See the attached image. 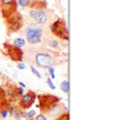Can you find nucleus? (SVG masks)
Masks as SVG:
<instances>
[{"label": "nucleus", "instance_id": "21", "mask_svg": "<svg viewBox=\"0 0 120 120\" xmlns=\"http://www.w3.org/2000/svg\"><path fill=\"white\" fill-rule=\"evenodd\" d=\"M48 73H50V79H55V69H54V66H48Z\"/></svg>", "mask_w": 120, "mask_h": 120}, {"label": "nucleus", "instance_id": "4", "mask_svg": "<svg viewBox=\"0 0 120 120\" xmlns=\"http://www.w3.org/2000/svg\"><path fill=\"white\" fill-rule=\"evenodd\" d=\"M6 26H7V35L8 36L21 30V28L24 26V17L18 11H15L14 14H11L10 17L6 18Z\"/></svg>", "mask_w": 120, "mask_h": 120}, {"label": "nucleus", "instance_id": "16", "mask_svg": "<svg viewBox=\"0 0 120 120\" xmlns=\"http://www.w3.org/2000/svg\"><path fill=\"white\" fill-rule=\"evenodd\" d=\"M30 3H32V0H17V4L22 8H29Z\"/></svg>", "mask_w": 120, "mask_h": 120}, {"label": "nucleus", "instance_id": "7", "mask_svg": "<svg viewBox=\"0 0 120 120\" xmlns=\"http://www.w3.org/2000/svg\"><path fill=\"white\" fill-rule=\"evenodd\" d=\"M29 17L35 21V24L44 25L48 22L47 8H29Z\"/></svg>", "mask_w": 120, "mask_h": 120}, {"label": "nucleus", "instance_id": "15", "mask_svg": "<svg viewBox=\"0 0 120 120\" xmlns=\"http://www.w3.org/2000/svg\"><path fill=\"white\" fill-rule=\"evenodd\" d=\"M22 113H24V109H21L19 106H15L14 113H12V117L14 119H22Z\"/></svg>", "mask_w": 120, "mask_h": 120}, {"label": "nucleus", "instance_id": "23", "mask_svg": "<svg viewBox=\"0 0 120 120\" xmlns=\"http://www.w3.org/2000/svg\"><path fill=\"white\" fill-rule=\"evenodd\" d=\"M33 120H48V119H47V115H44V113H39V115H36V116L33 117Z\"/></svg>", "mask_w": 120, "mask_h": 120}, {"label": "nucleus", "instance_id": "11", "mask_svg": "<svg viewBox=\"0 0 120 120\" xmlns=\"http://www.w3.org/2000/svg\"><path fill=\"white\" fill-rule=\"evenodd\" d=\"M0 104H1V106H3V108H7V105H8L7 94H6V90H4V87H3V86L0 87Z\"/></svg>", "mask_w": 120, "mask_h": 120}, {"label": "nucleus", "instance_id": "28", "mask_svg": "<svg viewBox=\"0 0 120 120\" xmlns=\"http://www.w3.org/2000/svg\"><path fill=\"white\" fill-rule=\"evenodd\" d=\"M14 120H22V119H14Z\"/></svg>", "mask_w": 120, "mask_h": 120}, {"label": "nucleus", "instance_id": "13", "mask_svg": "<svg viewBox=\"0 0 120 120\" xmlns=\"http://www.w3.org/2000/svg\"><path fill=\"white\" fill-rule=\"evenodd\" d=\"M12 46L14 47H18V48H24L26 46V40H25L24 37H17V39H14Z\"/></svg>", "mask_w": 120, "mask_h": 120}, {"label": "nucleus", "instance_id": "14", "mask_svg": "<svg viewBox=\"0 0 120 120\" xmlns=\"http://www.w3.org/2000/svg\"><path fill=\"white\" fill-rule=\"evenodd\" d=\"M37 115V110H24V113H22V119H33L35 116Z\"/></svg>", "mask_w": 120, "mask_h": 120}, {"label": "nucleus", "instance_id": "3", "mask_svg": "<svg viewBox=\"0 0 120 120\" xmlns=\"http://www.w3.org/2000/svg\"><path fill=\"white\" fill-rule=\"evenodd\" d=\"M50 32L54 35V37H57L60 40H64V41L69 40V32H68V28L65 24V19H62V18H58L54 22H51Z\"/></svg>", "mask_w": 120, "mask_h": 120}, {"label": "nucleus", "instance_id": "9", "mask_svg": "<svg viewBox=\"0 0 120 120\" xmlns=\"http://www.w3.org/2000/svg\"><path fill=\"white\" fill-rule=\"evenodd\" d=\"M36 99H37V94L35 93V91L29 90V91H26L24 95L19 98L18 106H19L21 109H24V110H26V109H29L35 102H36Z\"/></svg>", "mask_w": 120, "mask_h": 120}, {"label": "nucleus", "instance_id": "22", "mask_svg": "<svg viewBox=\"0 0 120 120\" xmlns=\"http://www.w3.org/2000/svg\"><path fill=\"white\" fill-rule=\"evenodd\" d=\"M47 86L51 88V90H55L57 87H55V84H54V82H52V79H50V76L47 75Z\"/></svg>", "mask_w": 120, "mask_h": 120}, {"label": "nucleus", "instance_id": "1", "mask_svg": "<svg viewBox=\"0 0 120 120\" xmlns=\"http://www.w3.org/2000/svg\"><path fill=\"white\" fill-rule=\"evenodd\" d=\"M37 105L39 109L41 110V113L44 115H52L55 113L58 109L61 110V98L57 95H51V94H40L37 95Z\"/></svg>", "mask_w": 120, "mask_h": 120}, {"label": "nucleus", "instance_id": "17", "mask_svg": "<svg viewBox=\"0 0 120 120\" xmlns=\"http://www.w3.org/2000/svg\"><path fill=\"white\" fill-rule=\"evenodd\" d=\"M61 90H62V93H65V94H68V93H69V83H68V80H66V79L61 83Z\"/></svg>", "mask_w": 120, "mask_h": 120}, {"label": "nucleus", "instance_id": "18", "mask_svg": "<svg viewBox=\"0 0 120 120\" xmlns=\"http://www.w3.org/2000/svg\"><path fill=\"white\" fill-rule=\"evenodd\" d=\"M55 120H69V113H68V110H65V112L60 113V116H57Z\"/></svg>", "mask_w": 120, "mask_h": 120}, {"label": "nucleus", "instance_id": "2", "mask_svg": "<svg viewBox=\"0 0 120 120\" xmlns=\"http://www.w3.org/2000/svg\"><path fill=\"white\" fill-rule=\"evenodd\" d=\"M25 35H26V41L29 44H40L43 41V36H44V29L41 28V25L39 24H29L25 28Z\"/></svg>", "mask_w": 120, "mask_h": 120}, {"label": "nucleus", "instance_id": "6", "mask_svg": "<svg viewBox=\"0 0 120 120\" xmlns=\"http://www.w3.org/2000/svg\"><path fill=\"white\" fill-rule=\"evenodd\" d=\"M3 50L6 51V55L11 61H14V62H22L24 61L25 54H24V51H22V48L14 47L11 43L4 41L3 43Z\"/></svg>", "mask_w": 120, "mask_h": 120}, {"label": "nucleus", "instance_id": "26", "mask_svg": "<svg viewBox=\"0 0 120 120\" xmlns=\"http://www.w3.org/2000/svg\"><path fill=\"white\" fill-rule=\"evenodd\" d=\"M1 77H3V73L0 72V79H1Z\"/></svg>", "mask_w": 120, "mask_h": 120}, {"label": "nucleus", "instance_id": "19", "mask_svg": "<svg viewBox=\"0 0 120 120\" xmlns=\"http://www.w3.org/2000/svg\"><path fill=\"white\" fill-rule=\"evenodd\" d=\"M30 72L33 73V75L36 76L37 79H41V73H40L39 71H37V68H36V66H30Z\"/></svg>", "mask_w": 120, "mask_h": 120}, {"label": "nucleus", "instance_id": "25", "mask_svg": "<svg viewBox=\"0 0 120 120\" xmlns=\"http://www.w3.org/2000/svg\"><path fill=\"white\" fill-rule=\"evenodd\" d=\"M18 86H19V87H22V88H26V84L22 83V82H19V83H18Z\"/></svg>", "mask_w": 120, "mask_h": 120}, {"label": "nucleus", "instance_id": "27", "mask_svg": "<svg viewBox=\"0 0 120 120\" xmlns=\"http://www.w3.org/2000/svg\"><path fill=\"white\" fill-rule=\"evenodd\" d=\"M1 109H3V106H1V104H0V110H1Z\"/></svg>", "mask_w": 120, "mask_h": 120}, {"label": "nucleus", "instance_id": "10", "mask_svg": "<svg viewBox=\"0 0 120 120\" xmlns=\"http://www.w3.org/2000/svg\"><path fill=\"white\" fill-rule=\"evenodd\" d=\"M46 46L51 50H60L61 48V40L57 37H48L46 41Z\"/></svg>", "mask_w": 120, "mask_h": 120}, {"label": "nucleus", "instance_id": "12", "mask_svg": "<svg viewBox=\"0 0 120 120\" xmlns=\"http://www.w3.org/2000/svg\"><path fill=\"white\" fill-rule=\"evenodd\" d=\"M29 8H47V3L46 1H39V0H32Z\"/></svg>", "mask_w": 120, "mask_h": 120}, {"label": "nucleus", "instance_id": "24", "mask_svg": "<svg viewBox=\"0 0 120 120\" xmlns=\"http://www.w3.org/2000/svg\"><path fill=\"white\" fill-rule=\"evenodd\" d=\"M17 68L21 69V71H24V69H26V65H25L24 62H17Z\"/></svg>", "mask_w": 120, "mask_h": 120}, {"label": "nucleus", "instance_id": "20", "mask_svg": "<svg viewBox=\"0 0 120 120\" xmlns=\"http://www.w3.org/2000/svg\"><path fill=\"white\" fill-rule=\"evenodd\" d=\"M8 117V110L6 108H3L0 110V119H7Z\"/></svg>", "mask_w": 120, "mask_h": 120}, {"label": "nucleus", "instance_id": "5", "mask_svg": "<svg viewBox=\"0 0 120 120\" xmlns=\"http://www.w3.org/2000/svg\"><path fill=\"white\" fill-rule=\"evenodd\" d=\"M33 62L37 66L47 69L48 66H52L55 64V57L52 54H50V52L39 51V52H35V55H33Z\"/></svg>", "mask_w": 120, "mask_h": 120}, {"label": "nucleus", "instance_id": "8", "mask_svg": "<svg viewBox=\"0 0 120 120\" xmlns=\"http://www.w3.org/2000/svg\"><path fill=\"white\" fill-rule=\"evenodd\" d=\"M0 11H1V15L4 19L15 11H18L17 0H0Z\"/></svg>", "mask_w": 120, "mask_h": 120}]
</instances>
